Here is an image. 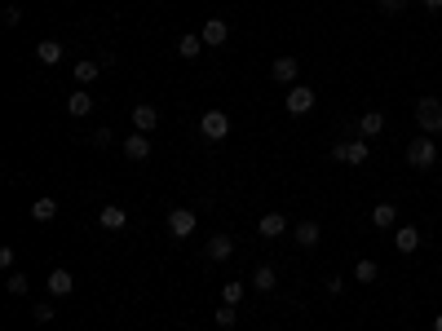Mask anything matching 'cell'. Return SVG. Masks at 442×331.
<instances>
[{"mask_svg": "<svg viewBox=\"0 0 442 331\" xmlns=\"http://www.w3.org/2000/svg\"><path fill=\"white\" fill-rule=\"evenodd\" d=\"M31 217L40 221V226H44V221H53V217H58V199H35V204H31Z\"/></svg>", "mask_w": 442, "mask_h": 331, "instance_id": "22", "label": "cell"}, {"mask_svg": "<svg viewBox=\"0 0 442 331\" xmlns=\"http://www.w3.org/2000/svg\"><path fill=\"white\" fill-rule=\"evenodd\" d=\"M354 278H358V283H376V278H380V265H376V261H367V256H363V261L354 265Z\"/></svg>", "mask_w": 442, "mask_h": 331, "instance_id": "24", "label": "cell"}, {"mask_svg": "<svg viewBox=\"0 0 442 331\" xmlns=\"http://www.w3.org/2000/svg\"><path fill=\"white\" fill-rule=\"evenodd\" d=\"M177 53H182V57H199V53H204V35H182V40H177Z\"/></svg>", "mask_w": 442, "mask_h": 331, "instance_id": "23", "label": "cell"}, {"mask_svg": "<svg viewBox=\"0 0 442 331\" xmlns=\"http://www.w3.org/2000/svg\"><path fill=\"white\" fill-rule=\"evenodd\" d=\"M274 283H279L274 265H257V269H253V287H257V292H274Z\"/></svg>", "mask_w": 442, "mask_h": 331, "instance_id": "20", "label": "cell"}, {"mask_svg": "<svg viewBox=\"0 0 442 331\" xmlns=\"http://www.w3.org/2000/svg\"><path fill=\"white\" fill-rule=\"evenodd\" d=\"M253 331H261V327H253Z\"/></svg>", "mask_w": 442, "mask_h": 331, "instance_id": "35", "label": "cell"}, {"mask_svg": "<svg viewBox=\"0 0 442 331\" xmlns=\"http://www.w3.org/2000/svg\"><path fill=\"white\" fill-rule=\"evenodd\" d=\"M155 124H160V111H155V106H146V102L133 106V128H137V133H151Z\"/></svg>", "mask_w": 442, "mask_h": 331, "instance_id": "12", "label": "cell"}, {"mask_svg": "<svg viewBox=\"0 0 442 331\" xmlns=\"http://www.w3.org/2000/svg\"><path fill=\"white\" fill-rule=\"evenodd\" d=\"M283 106H288L292 115H305V111H314V89H305V84H292V89H288V98H283Z\"/></svg>", "mask_w": 442, "mask_h": 331, "instance_id": "6", "label": "cell"}, {"mask_svg": "<svg viewBox=\"0 0 442 331\" xmlns=\"http://www.w3.org/2000/svg\"><path fill=\"white\" fill-rule=\"evenodd\" d=\"M380 9H385V14H402V9H407V0H380Z\"/></svg>", "mask_w": 442, "mask_h": 331, "instance_id": "31", "label": "cell"}, {"mask_svg": "<svg viewBox=\"0 0 442 331\" xmlns=\"http://www.w3.org/2000/svg\"><path fill=\"white\" fill-rule=\"evenodd\" d=\"M217 327H235V305H226V301H221V310H217Z\"/></svg>", "mask_w": 442, "mask_h": 331, "instance_id": "28", "label": "cell"}, {"mask_svg": "<svg viewBox=\"0 0 442 331\" xmlns=\"http://www.w3.org/2000/svg\"><path fill=\"white\" fill-rule=\"evenodd\" d=\"M393 221H398V208H393V204H376V208H372V226H376V230H389Z\"/></svg>", "mask_w": 442, "mask_h": 331, "instance_id": "19", "label": "cell"}, {"mask_svg": "<svg viewBox=\"0 0 442 331\" xmlns=\"http://www.w3.org/2000/svg\"><path fill=\"white\" fill-rule=\"evenodd\" d=\"M283 230H288V217H283V212H266V217L257 221V234H261V239H279Z\"/></svg>", "mask_w": 442, "mask_h": 331, "instance_id": "7", "label": "cell"}, {"mask_svg": "<svg viewBox=\"0 0 442 331\" xmlns=\"http://www.w3.org/2000/svg\"><path fill=\"white\" fill-rule=\"evenodd\" d=\"M221 301H226V305H239V301H244V283H239V278H230V283L221 287Z\"/></svg>", "mask_w": 442, "mask_h": 331, "instance_id": "26", "label": "cell"}, {"mask_svg": "<svg viewBox=\"0 0 442 331\" xmlns=\"http://www.w3.org/2000/svg\"><path fill=\"white\" fill-rule=\"evenodd\" d=\"M124 221H128V212L119 208V204H106V208L98 212V226H102V230H111V234H115V230H124Z\"/></svg>", "mask_w": 442, "mask_h": 331, "instance_id": "9", "label": "cell"}, {"mask_svg": "<svg viewBox=\"0 0 442 331\" xmlns=\"http://www.w3.org/2000/svg\"><path fill=\"white\" fill-rule=\"evenodd\" d=\"M385 133V115L380 111H367L363 120H358V137H380Z\"/></svg>", "mask_w": 442, "mask_h": 331, "instance_id": "14", "label": "cell"}, {"mask_svg": "<svg viewBox=\"0 0 442 331\" xmlns=\"http://www.w3.org/2000/svg\"><path fill=\"white\" fill-rule=\"evenodd\" d=\"M230 252H235V239H230V234H212V239L204 243V256H208V261H226Z\"/></svg>", "mask_w": 442, "mask_h": 331, "instance_id": "8", "label": "cell"}, {"mask_svg": "<svg viewBox=\"0 0 442 331\" xmlns=\"http://www.w3.org/2000/svg\"><path fill=\"white\" fill-rule=\"evenodd\" d=\"M332 159H341V163H367V137L337 141V146H332Z\"/></svg>", "mask_w": 442, "mask_h": 331, "instance_id": "3", "label": "cell"}, {"mask_svg": "<svg viewBox=\"0 0 442 331\" xmlns=\"http://www.w3.org/2000/svg\"><path fill=\"white\" fill-rule=\"evenodd\" d=\"M292 239L301 243V247H314L318 239H323V230H318V221H301V226L292 230Z\"/></svg>", "mask_w": 442, "mask_h": 331, "instance_id": "15", "label": "cell"}, {"mask_svg": "<svg viewBox=\"0 0 442 331\" xmlns=\"http://www.w3.org/2000/svg\"><path fill=\"white\" fill-rule=\"evenodd\" d=\"M296 71H301V62H296V57H279V62L270 66V75H274V84H292Z\"/></svg>", "mask_w": 442, "mask_h": 331, "instance_id": "11", "label": "cell"}, {"mask_svg": "<svg viewBox=\"0 0 442 331\" xmlns=\"http://www.w3.org/2000/svg\"><path fill=\"white\" fill-rule=\"evenodd\" d=\"M93 146H98V150L111 146V133H106V128H98V133H93Z\"/></svg>", "mask_w": 442, "mask_h": 331, "instance_id": "32", "label": "cell"}, {"mask_svg": "<svg viewBox=\"0 0 442 331\" xmlns=\"http://www.w3.org/2000/svg\"><path fill=\"white\" fill-rule=\"evenodd\" d=\"M393 247H398L402 256H411L416 247H420V234H416V226H402L398 234H393Z\"/></svg>", "mask_w": 442, "mask_h": 331, "instance_id": "16", "label": "cell"}, {"mask_svg": "<svg viewBox=\"0 0 442 331\" xmlns=\"http://www.w3.org/2000/svg\"><path fill=\"white\" fill-rule=\"evenodd\" d=\"M98 71H102V62H76V80H80V84H93Z\"/></svg>", "mask_w": 442, "mask_h": 331, "instance_id": "25", "label": "cell"}, {"mask_svg": "<svg viewBox=\"0 0 442 331\" xmlns=\"http://www.w3.org/2000/svg\"><path fill=\"white\" fill-rule=\"evenodd\" d=\"M31 314H35V323H49V318H53V305H49V301H40Z\"/></svg>", "mask_w": 442, "mask_h": 331, "instance_id": "29", "label": "cell"}, {"mask_svg": "<svg viewBox=\"0 0 442 331\" xmlns=\"http://www.w3.org/2000/svg\"><path fill=\"white\" fill-rule=\"evenodd\" d=\"M124 155L137 159V163L151 159V141H146V133H128V137H124Z\"/></svg>", "mask_w": 442, "mask_h": 331, "instance_id": "10", "label": "cell"}, {"mask_svg": "<svg viewBox=\"0 0 442 331\" xmlns=\"http://www.w3.org/2000/svg\"><path fill=\"white\" fill-rule=\"evenodd\" d=\"M407 163H411V168H434V163H438V146H434V137H411V146H407Z\"/></svg>", "mask_w": 442, "mask_h": 331, "instance_id": "2", "label": "cell"}, {"mask_svg": "<svg viewBox=\"0 0 442 331\" xmlns=\"http://www.w3.org/2000/svg\"><path fill=\"white\" fill-rule=\"evenodd\" d=\"M434 331H442V314H438V318H434Z\"/></svg>", "mask_w": 442, "mask_h": 331, "instance_id": "34", "label": "cell"}, {"mask_svg": "<svg viewBox=\"0 0 442 331\" xmlns=\"http://www.w3.org/2000/svg\"><path fill=\"white\" fill-rule=\"evenodd\" d=\"M9 296H27V274H9Z\"/></svg>", "mask_w": 442, "mask_h": 331, "instance_id": "27", "label": "cell"}, {"mask_svg": "<svg viewBox=\"0 0 442 331\" xmlns=\"http://www.w3.org/2000/svg\"><path fill=\"white\" fill-rule=\"evenodd\" d=\"M67 111L76 115V120H85V115L93 111V93H85V89H80V93H71V98H67Z\"/></svg>", "mask_w": 442, "mask_h": 331, "instance_id": "17", "label": "cell"}, {"mask_svg": "<svg viewBox=\"0 0 442 331\" xmlns=\"http://www.w3.org/2000/svg\"><path fill=\"white\" fill-rule=\"evenodd\" d=\"M35 57H40L44 66H58V62H62V44H58V40H40V49H35Z\"/></svg>", "mask_w": 442, "mask_h": 331, "instance_id": "21", "label": "cell"}, {"mask_svg": "<svg viewBox=\"0 0 442 331\" xmlns=\"http://www.w3.org/2000/svg\"><path fill=\"white\" fill-rule=\"evenodd\" d=\"M18 22H22V9L9 5V9H5V27H18Z\"/></svg>", "mask_w": 442, "mask_h": 331, "instance_id": "30", "label": "cell"}, {"mask_svg": "<svg viewBox=\"0 0 442 331\" xmlns=\"http://www.w3.org/2000/svg\"><path fill=\"white\" fill-rule=\"evenodd\" d=\"M71 287H76V278L67 269H53L49 274V296H71Z\"/></svg>", "mask_w": 442, "mask_h": 331, "instance_id": "18", "label": "cell"}, {"mask_svg": "<svg viewBox=\"0 0 442 331\" xmlns=\"http://www.w3.org/2000/svg\"><path fill=\"white\" fill-rule=\"evenodd\" d=\"M199 35H204V44H212V49H217V44H226V35H230V27H226L221 18H208V22H204V31H199Z\"/></svg>", "mask_w": 442, "mask_h": 331, "instance_id": "13", "label": "cell"}, {"mask_svg": "<svg viewBox=\"0 0 442 331\" xmlns=\"http://www.w3.org/2000/svg\"><path fill=\"white\" fill-rule=\"evenodd\" d=\"M438 208H442V204H438Z\"/></svg>", "mask_w": 442, "mask_h": 331, "instance_id": "36", "label": "cell"}, {"mask_svg": "<svg viewBox=\"0 0 442 331\" xmlns=\"http://www.w3.org/2000/svg\"><path fill=\"white\" fill-rule=\"evenodd\" d=\"M420 5H425V9H442V0H420Z\"/></svg>", "mask_w": 442, "mask_h": 331, "instance_id": "33", "label": "cell"}, {"mask_svg": "<svg viewBox=\"0 0 442 331\" xmlns=\"http://www.w3.org/2000/svg\"><path fill=\"white\" fill-rule=\"evenodd\" d=\"M169 234H173V239H190V234H195V212H190V208H173L169 212Z\"/></svg>", "mask_w": 442, "mask_h": 331, "instance_id": "5", "label": "cell"}, {"mask_svg": "<svg viewBox=\"0 0 442 331\" xmlns=\"http://www.w3.org/2000/svg\"><path fill=\"white\" fill-rule=\"evenodd\" d=\"M416 124L420 133H442V98H416Z\"/></svg>", "mask_w": 442, "mask_h": 331, "instance_id": "1", "label": "cell"}, {"mask_svg": "<svg viewBox=\"0 0 442 331\" xmlns=\"http://www.w3.org/2000/svg\"><path fill=\"white\" fill-rule=\"evenodd\" d=\"M199 133H204L208 141H221L226 133H230V115H226V111H204V120H199Z\"/></svg>", "mask_w": 442, "mask_h": 331, "instance_id": "4", "label": "cell"}]
</instances>
